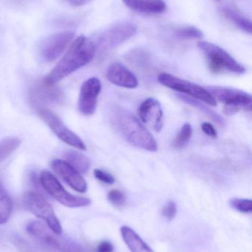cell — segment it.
Segmentation results:
<instances>
[{"instance_id":"cell-1","label":"cell","mask_w":252,"mask_h":252,"mask_svg":"<svg viewBox=\"0 0 252 252\" xmlns=\"http://www.w3.org/2000/svg\"><path fill=\"white\" fill-rule=\"evenodd\" d=\"M96 51L93 40L89 39L84 35L78 37L43 81L52 85L57 84L68 75L90 63L94 59Z\"/></svg>"},{"instance_id":"cell-2","label":"cell","mask_w":252,"mask_h":252,"mask_svg":"<svg viewBox=\"0 0 252 252\" xmlns=\"http://www.w3.org/2000/svg\"><path fill=\"white\" fill-rule=\"evenodd\" d=\"M110 115L112 126L129 143L144 151H158V142L152 133L131 112L116 106L112 108Z\"/></svg>"},{"instance_id":"cell-3","label":"cell","mask_w":252,"mask_h":252,"mask_svg":"<svg viewBox=\"0 0 252 252\" xmlns=\"http://www.w3.org/2000/svg\"><path fill=\"white\" fill-rule=\"evenodd\" d=\"M198 47L205 55L211 72H229L238 75L245 73L246 68L219 46L209 41H200Z\"/></svg>"},{"instance_id":"cell-4","label":"cell","mask_w":252,"mask_h":252,"mask_svg":"<svg viewBox=\"0 0 252 252\" xmlns=\"http://www.w3.org/2000/svg\"><path fill=\"white\" fill-rule=\"evenodd\" d=\"M205 89L216 101L225 104L226 115H235L241 109L252 110L251 94L243 90L225 87H207Z\"/></svg>"},{"instance_id":"cell-5","label":"cell","mask_w":252,"mask_h":252,"mask_svg":"<svg viewBox=\"0 0 252 252\" xmlns=\"http://www.w3.org/2000/svg\"><path fill=\"white\" fill-rule=\"evenodd\" d=\"M136 32V24L129 21H122L104 30L97 35L96 41H93L96 50L99 47L102 50H111L130 39Z\"/></svg>"},{"instance_id":"cell-6","label":"cell","mask_w":252,"mask_h":252,"mask_svg":"<svg viewBox=\"0 0 252 252\" xmlns=\"http://www.w3.org/2000/svg\"><path fill=\"white\" fill-rule=\"evenodd\" d=\"M39 181L44 190L65 207L78 208L87 207L91 204L90 198L77 196L68 192L50 172L47 170L41 172Z\"/></svg>"},{"instance_id":"cell-7","label":"cell","mask_w":252,"mask_h":252,"mask_svg":"<svg viewBox=\"0 0 252 252\" xmlns=\"http://www.w3.org/2000/svg\"><path fill=\"white\" fill-rule=\"evenodd\" d=\"M158 81L164 87L179 92L180 94H187L189 97L201 100L209 106H217V101L215 100L212 94L205 88L198 84L181 79L166 72H163L158 75Z\"/></svg>"},{"instance_id":"cell-8","label":"cell","mask_w":252,"mask_h":252,"mask_svg":"<svg viewBox=\"0 0 252 252\" xmlns=\"http://www.w3.org/2000/svg\"><path fill=\"white\" fill-rule=\"evenodd\" d=\"M25 203L31 213L44 220L53 233L57 235L62 233V226L53 207L42 195L36 192H28L25 195Z\"/></svg>"},{"instance_id":"cell-9","label":"cell","mask_w":252,"mask_h":252,"mask_svg":"<svg viewBox=\"0 0 252 252\" xmlns=\"http://www.w3.org/2000/svg\"><path fill=\"white\" fill-rule=\"evenodd\" d=\"M38 115L43 121L53 130V133L59 139L76 148V149L86 151L85 144L77 136L75 133L70 130L64 123L59 119V117L47 108L37 110Z\"/></svg>"},{"instance_id":"cell-10","label":"cell","mask_w":252,"mask_h":252,"mask_svg":"<svg viewBox=\"0 0 252 252\" xmlns=\"http://www.w3.org/2000/svg\"><path fill=\"white\" fill-rule=\"evenodd\" d=\"M73 31L56 32L43 40L40 55L46 62H52L60 57L75 37Z\"/></svg>"},{"instance_id":"cell-11","label":"cell","mask_w":252,"mask_h":252,"mask_svg":"<svg viewBox=\"0 0 252 252\" xmlns=\"http://www.w3.org/2000/svg\"><path fill=\"white\" fill-rule=\"evenodd\" d=\"M30 101L37 110L48 105L59 103L63 98V93L55 84H47L44 81L36 83L30 90Z\"/></svg>"},{"instance_id":"cell-12","label":"cell","mask_w":252,"mask_h":252,"mask_svg":"<svg viewBox=\"0 0 252 252\" xmlns=\"http://www.w3.org/2000/svg\"><path fill=\"white\" fill-rule=\"evenodd\" d=\"M102 91L100 80L92 77L84 81L80 90L78 109L82 115L90 116L96 112L98 97Z\"/></svg>"},{"instance_id":"cell-13","label":"cell","mask_w":252,"mask_h":252,"mask_svg":"<svg viewBox=\"0 0 252 252\" xmlns=\"http://www.w3.org/2000/svg\"><path fill=\"white\" fill-rule=\"evenodd\" d=\"M51 167L55 173L74 190L81 193L87 192V182L81 176V173H78L66 161L53 160L51 163Z\"/></svg>"},{"instance_id":"cell-14","label":"cell","mask_w":252,"mask_h":252,"mask_svg":"<svg viewBox=\"0 0 252 252\" xmlns=\"http://www.w3.org/2000/svg\"><path fill=\"white\" fill-rule=\"evenodd\" d=\"M142 122L152 126L157 132L161 131L163 127V110L158 100L149 97L139 106L138 110Z\"/></svg>"},{"instance_id":"cell-15","label":"cell","mask_w":252,"mask_h":252,"mask_svg":"<svg viewBox=\"0 0 252 252\" xmlns=\"http://www.w3.org/2000/svg\"><path fill=\"white\" fill-rule=\"evenodd\" d=\"M107 78L114 85L127 89H136L139 81L136 75L122 63H114L108 67Z\"/></svg>"},{"instance_id":"cell-16","label":"cell","mask_w":252,"mask_h":252,"mask_svg":"<svg viewBox=\"0 0 252 252\" xmlns=\"http://www.w3.org/2000/svg\"><path fill=\"white\" fill-rule=\"evenodd\" d=\"M127 7L146 14H161L167 10L164 0H122Z\"/></svg>"},{"instance_id":"cell-17","label":"cell","mask_w":252,"mask_h":252,"mask_svg":"<svg viewBox=\"0 0 252 252\" xmlns=\"http://www.w3.org/2000/svg\"><path fill=\"white\" fill-rule=\"evenodd\" d=\"M123 241L131 252H154L153 250L143 241L142 238L127 226L120 229Z\"/></svg>"},{"instance_id":"cell-18","label":"cell","mask_w":252,"mask_h":252,"mask_svg":"<svg viewBox=\"0 0 252 252\" xmlns=\"http://www.w3.org/2000/svg\"><path fill=\"white\" fill-rule=\"evenodd\" d=\"M176 96H177L178 98H179L180 101L183 102V103H186V104L189 105V106L198 109V110L202 112L204 115L208 117L210 119H211L213 122L216 123L217 125L220 126L225 125L223 118H222L219 114H217V112H215L214 110L208 107L204 102H201V100H197V99L189 97V96L185 95V94H180V93H179V94H176Z\"/></svg>"},{"instance_id":"cell-19","label":"cell","mask_w":252,"mask_h":252,"mask_svg":"<svg viewBox=\"0 0 252 252\" xmlns=\"http://www.w3.org/2000/svg\"><path fill=\"white\" fill-rule=\"evenodd\" d=\"M222 13L226 16V19L232 22L237 28L247 33L252 34V22L248 18L245 17L227 6L222 7Z\"/></svg>"},{"instance_id":"cell-20","label":"cell","mask_w":252,"mask_h":252,"mask_svg":"<svg viewBox=\"0 0 252 252\" xmlns=\"http://www.w3.org/2000/svg\"><path fill=\"white\" fill-rule=\"evenodd\" d=\"M65 159L68 164L81 174L87 173L90 167V161L85 155L76 151L65 153Z\"/></svg>"},{"instance_id":"cell-21","label":"cell","mask_w":252,"mask_h":252,"mask_svg":"<svg viewBox=\"0 0 252 252\" xmlns=\"http://www.w3.org/2000/svg\"><path fill=\"white\" fill-rule=\"evenodd\" d=\"M13 211V201L7 192L0 186V225L7 223Z\"/></svg>"},{"instance_id":"cell-22","label":"cell","mask_w":252,"mask_h":252,"mask_svg":"<svg viewBox=\"0 0 252 252\" xmlns=\"http://www.w3.org/2000/svg\"><path fill=\"white\" fill-rule=\"evenodd\" d=\"M22 143L18 137H7L0 140V162L10 157Z\"/></svg>"},{"instance_id":"cell-23","label":"cell","mask_w":252,"mask_h":252,"mask_svg":"<svg viewBox=\"0 0 252 252\" xmlns=\"http://www.w3.org/2000/svg\"><path fill=\"white\" fill-rule=\"evenodd\" d=\"M173 35L180 40H200L204 37V33L199 28L189 26L178 28Z\"/></svg>"},{"instance_id":"cell-24","label":"cell","mask_w":252,"mask_h":252,"mask_svg":"<svg viewBox=\"0 0 252 252\" xmlns=\"http://www.w3.org/2000/svg\"><path fill=\"white\" fill-rule=\"evenodd\" d=\"M192 135V126L189 124H185L176 136L173 143V147L176 149H182L184 148L190 140Z\"/></svg>"},{"instance_id":"cell-25","label":"cell","mask_w":252,"mask_h":252,"mask_svg":"<svg viewBox=\"0 0 252 252\" xmlns=\"http://www.w3.org/2000/svg\"><path fill=\"white\" fill-rule=\"evenodd\" d=\"M229 205L234 210L242 213H251L252 201L247 198H233L229 201Z\"/></svg>"},{"instance_id":"cell-26","label":"cell","mask_w":252,"mask_h":252,"mask_svg":"<svg viewBox=\"0 0 252 252\" xmlns=\"http://www.w3.org/2000/svg\"><path fill=\"white\" fill-rule=\"evenodd\" d=\"M108 199L110 204L117 207H123L126 204L125 195L119 189H114L109 191L108 195Z\"/></svg>"},{"instance_id":"cell-27","label":"cell","mask_w":252,"mask_h":252,"mask_svg":"<svg viewBox=\"0 0 252 252\" xmlns=\"http://www.w3.org/2000/svg\"><path fill=\"white\" fill-rule=\"evenodd\" d=\"M177 205L174 201L172 200H169L164 204L162 209V216L167 219V220H172L175 219L177 214Z\"/></svg>"},{"instance_id":"cell-28","label":"cell","mask_w":252,"mask_h":252,"mask_svg":"<svg viewBox=\"0 0 252 252\" xmlns=\"http://www.w3.org/2000/svg\"><path fill=\"white\" fill-rule=\"evenodd\" d=\"M94 176L98 180L108 185H112L115 182V178L110 173L101 169H95Z\"/></svg>"},{"instance_id":"cell-29","label":"cell","mask_w":252,"mask_h":252,"mask_svg":"<svg viewBox=\"0 0 252 252\" xmlns=\"http://www.w3.org/2000/svg\"><path fill=\"white\" fill-rule=\"evenodd\" d=\"M201 129L209 136H211V137L213 138H216L217 136V130H216L214 126L210 124V123L206 122L202 124Z\"/></svg>"},{"instance_id":"cell-30","label":"cell","mask_w":252,"mask_h":252,"mask_svg":"<svg viewBox=\"0 0 252 252\" xmlns=\"http://www.w3.org/2000/svg\"><path fill=\"white\" fill-rule=\"evenodd\" d=\"M114 247L109 241H102L98 246L97 252H113Z\"/></svg>"},{"instance_id":"cell-31","label":"cell","mask_w":252,"mask_h":252,"mask_svg":"<svg viewBox=\"0 0 252 252\" xmlns=\"http://www.w3.org/2000/svg\"><path fill=\"white\" fill-rule=\"evenodd\" d=\"M71 4L74 6H80L85 4L88 0H68Z\"/></svg>"},{"instance_id":"cell-32","label":"cell","mask_w":252,"mask_h":252,"mask_svg":"<svg viewBox=\"0 0 252 252\" xmlns=\"http://www.w3.org/2000/svg\"><path fill=\"white\" fill-rule=\"evenodd\" d=\"M216 1H220V0H216Z\"/></svg>"}]
</instances>
